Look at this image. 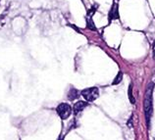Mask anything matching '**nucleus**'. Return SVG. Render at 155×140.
<instances>
[{
  "instance_id": "obj_10",
  "label": "nucleus",
  "mask_w": 155,
  "mask_h": 140,
  "mask_svg": "<svg viewBox=\"0 0 155 140\" xmlns=\"http://www.w3.org/2000/svg\"><path fill=\"white\" fill-rule=\"evenodd\" d=\"M152 55H153V57L155 58V40H154L153 45H152Z\"/></svg>"
},
{
  "instance_id": "obj_9",
  "label": "nucleus",
  "mask_w": 155,
  "mask_h": 140,
  "mask_svg": "<svg viewBox=\"0 0 155 140\" xmlns=\"http://www.w3.org/2000/svg\"><path fill=\"white\" fill-rule=\"evenodd\" d=\"M129 99L132 104L136 103V100H134V95H133V83H130V85L129 86Z\"/></svg>"
},
{
  "instance_id": "obj_8",
  "label": "nucleus",
  "mask_w": 155,
  "mask_h": 140,
  "mask_svg": "<svg viewBox=\"0 0 155 140\" xmlns=\"http://www.w3.org/2000/svg\"><path fill=\"white\" fill-rule=\"evenodd\" d=\"M122 79H123V73H122V72H119V73H118L117 77H115V80H114V81L112 82V84H113V85L119 84L120 82H121V80H122Z\"/></svg>"
},
{
  "instance_id": "obj_6",
  "label": "nucleus",
  "mask_w": 155,
  "mask_h": 140,
  "mask_svg": "<svg viewBox=\"0 0 155 140\" xmlns=\"http://www.w3.org/2000/svg\"><path fill=\"white\" fill-rule=\"evenodd\" d=\"M79 95H80V92L78 91L76 88H71L70 91L68 93V99L73 101V100L77 99V98H79Z\"/></svg>"
},
{
  "instance_id": "obj_1",
  "label": "nucleus",
  "mask_w": 155,
  "mask_h": 140,
  "mask_svg": "<svg viewBox=\"0 0 155 140\" xmlns=\"http://www.w3.org/2000/svg\"><path fill=\"white\" fill-rule=\"evenodd\" d=\"M154 83L150 82L149 85L146 88V91L144 94V115H145V121L147 123V126H149L150 120L153 113V106H152V92H153Z\"/></svg>"
},
{
  "instance_id": "obj_3",
  "label": "nucleus",
  "mask_w": 155,
  "mask_h": 140,
  "mask_svg": "<svg viewBox=\"0 0 155 140\" xmlns=\"http://www.w3.org/2000/svg\"><path fill=\"white\" fill-rule=\"evenodd\" d=\"M56 112L62 120H67L72 114V107L67 103H61L56 108Z\"/></svg>"
},
{
  "instance_id": "obj_5",
  "label": "nucleus",
  "mask_w": 155,
  "mask_h": 140,
  "mask_svg": "<svg viewBox=\"0 0 155 140\" xmlns=\"http://www.w3.org/2000/svg\"><path fill=\"white\" fill-rule=\"evenodd\" d=\"M87 105H88L87 102H84V101H79V102H77L76 104L74 105V113H75V115H78L79 113H81V111H83Z\"/></svg>"
},
{
  "instance_id": "obj_7",
  "label": "nucleus",
  "mask_w": 155,
  "mask_h": 140,
  "mask_svg": "<svg viewBox=\"0 0 155 140\" xmlns=\"http://www.w3.org/2000/svg\"><path fill=\"white\" fill-rule=\"evenodd\" d=\"M87 26L88 30H91V31H96L95 24H94V23H93L91 17H89V16L87 18Z\"/></svg>"
},
{
  "instance_id": "obj_2",
  "label": "nucleus",
  "mask_w": 155,
  "mask_h": 140,
  "mask_svg": "<svg viewBox=\"0 0 155 140\" xmlns=\"http://www.w3.org/2000/svg\"><path fill=\"white\" fill-rule=\"evenodd\" d=\"M81 96L87 101L88 102H92L96 100L99 96V90L97 87H89V88H85L83 91L81 92Z\"/></svg>"
},
{
  "instance_id": "obj_4",
  "label": "nucleus",
  "mask_w": 155,
  "mask_h": 140,
  "mask_svg": "<svg viewBox=\"0 0 155 140\" xmlns=\"http://www.w3.org/2000/svg\"><path fill=\"white\" fill-rule=\"evenodd\" d=\"M109 21L111 22L113 20H118L120 18V15H119V10H118V4L117 3H114L113 6L111 8V10L109 12Z\"/></svg>"
}]
</instances>
